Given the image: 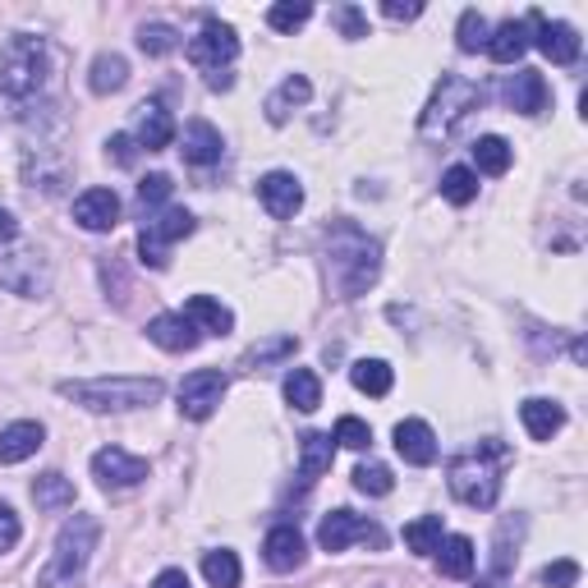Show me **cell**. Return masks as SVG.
Returning <instances> with one entry per match:
<instances>
[{
	"mask_svg": "<svg viewBox=\"0 0 588 588\" xmlns=\"http://www.w3.org/2000/svg\"><path fill=\"white\" fill-rule=\"evenodd\" d=\"M193 217L185 208H162L157 217H147L143 235H138V253H143V267L152 271H166L170 267V244L175 240H189L193 235Z\"/></svg>",
	"mask_w": 588,
	"mask_h": 588,
	"instance_id": "ba28073f",
	"label": "cell"
},
{
	"mask_svg": "<svg viewBox=\"0 0 588 588\" xmlns=\"http://www.w3.org/2000/svg\"><path fill=\"white\" fill-rule=\"evenodd\" d=\"M60 396L92 409V414H120V409H147L166 396L162 377H88V381H60Z\"/></svg>",
	"mask_w": 588,
	"mask_h": 588,
	"instance_id": "3957f363",
	"label": "cell"
},
{
	"mask_svg": "<svg viewBox=\"0 0 588 588\" xmlns=\"http://www.w3.org/2000/svg\"><path fill=\"white\" fill-rule=\"evenodd\" d=\"M147 341L170 350V354H189V350H198L202 336H198V326L185 313H157L147 322Z\"/></svg>",
	"mask_w": 588,
	"mask_h": 588,
	"instance_id": "e0dca14e",
	"label": "cell"
},
{
	"mask_svg": "<svg viewBox=\"0 0 588 588\" xmlns=\"http://www.w3.org/2000/svg\"><path fill=\"white\" fill-rule=\"evenodd\" d=\"M510 465V446L506 442H478L469 451H459L446 469L451 492L465 501L469 510H492L501 497V469Z\"/></svg>",
	"mask_w": 588,
	"mask_h": 588,
	"instance_id": "7a4b0ae2",
	"label": "cell"
},
{
	"mask_svg": "<svg viewBox=\"0 0 588 588\" xmlns=\"http://www.w3.org/2000/svg\"><path fill=\"white\" fill-rule=\"evenodd\" d=\"M442 539H446V533H442V515H419L414 524H404V547L414 552V556H432Z\"/></svg>",
	"mask_w": 588,
	"mask_h": 588,
	"instance_id": "d6a6232c",
	"label": "cell"
},
{
	"mask_svg": "<svg viewBox=\"0 0 588 588\" xmlns=\"http://www.w3.org/2000/svg\"><path fill=\"white\" fill-rule=\"evenodd\" d=\"M474 588H501V579H478Z\"/></svg>",
	"mask_w": 588,
	"mask_h": 588,
	"instance_id": "816d5d0a",
	"label": "cell"
},
{
	"mask_svg": "<svg viewBox=\"0 0 588 588\" xmlns=\"http://www.w3.org/2000/svg\"><path fill=\"white\" fill-rule=\"evenodd\" d=\"M225 373H217V368H198V373H189L185 381H180V414L185 419H193V423H202V419H212L217 414V404L225 400Z\"/></svg>",
	"mask_w": 588,
	"mask_h": 588,
	"instance_id": "30bf717a",
	"label": "cell"
},
{
	"mask_svg": "<svg viewBox=\"0 0 588 588\" xmlns=\"http://www.w3.org/2000/svg\"><path fill=\"white\" fill-rule=\"evenodd\" d=\"M318 543H322V552H345L350 543H373V547H381L387 539H381L377 524H368L364 515H354V510H331V515L318 524Z\"/></svg>",
	"mask_w": 588,
	"mask_h": 588,
	"instance_id": "8fae6325",
	"label": "cell"
},
{
	"mask_svg": "<svg viewBox=\"0 0 588 588\" xmlns=\"http://www.w3.org/2000/svg\"><path fill=\"white\" fill-rule=\"evenodd\" d=\"M510 157H515V152H510V143L497 138V134H488V138L474 143V166H478L482 175H506V170H510ZM478 170H474V175H478Z\"/></svg>",
	"mask_w": 588,
	"mask_h": 588,
	"instance_id": "836d02e7",
	"label": "cell"
},
{
	"mask_svg": "<svg viewBox=\"0 0 588 588\" xmlns=\"http://www.w3.org/2000/svg\"><path fill=\"white\" fill-rule=\"evenodd\" d=\"M295 345H299L295 336H271V341L253 345V350L244 354V368H263V364H276V359H290Z\"/></svg>",
	"mask_w": 588,
	"mask_h": 588,
	"instance_id": "f35d334b",
	"label": "cell"
},
{
	"mask_svg": "<svg viewBox=\"0 0 588 588\" xmlns=\"http://www.w3.org/2000/svg\"><path fill=\"white\" fill-rule=\"evenodd\" d=\"M124 84H130V60L115 56V51H101V56L92 60V74H88V88L97 97H107V92H120Z\"/></svg>",
	"mask_w": 588,
	"mask_h": 588,
	"instance_id": "f1b7e54d",
	"label": "cell"
},
{
	"mask_svg": "<svg viewBox=\"0 0 588 588\" xmlns=\"http://www.w3.org/2000/svg\"><path fill=\"white\" fill-rule=\"evenodd\" d=\"M309 19H313V5H303V0H299V5H295V0H280V5L267 10V23H271L276 33H295V29H303Z\"/></svg>",
	"mask_w": 588,
	"mask_h": 588,
	"instance_id": "74e56055",
	"label": "cell"
},
{
	"mask_svg": "<svg viewBox=\"0 0 588 588\" xmlns=\"http://www.w3.org/2000/svg\"><path fill=\"white\" fill-rule=\"evenodd\" d=\"M107 157H111L115 166H134V162H138V143H134L130 134H111V138H107Z\"/></svg>",
	"mask_w": 588,
	"mask_h": 588,
	"instance_id": "7dc6e473",
	"label": "cell"
},
{
	"mask_svg": "<svg viewBox=\"0 0 588 588\" xmlns=\"http://www.w3.org/2000/svg\"><path fill=\"white\" fill-rule=\"evenodd\" d=\"M19 539H23V524H19V515H14V506L0 501V556L14 552Z\"/></svg>",
	"mask_w": 588,
	"mask_h": 588,
	"instance_id": "bcb514c9",
	"label": "cell"
},
{
	"mask_svg": "<svg viewBox=\"0 0 588 588\" xmlns=\"http://www.w3.org/2000/svg\"><path fill=\"white\" fill-rule=\"evenodd\" d=\"M46 442V428L33 419H19L10 428H0V465H23L29 455H37Z\"/></svg>",
	"mask_w": 588,
	"mask_h": 588,
	"instance_id": "d6986e66",
	"label": "cell"
},
{
	"mask_svg": "<svg viewBox=\"0 0 588 588\" xmlns=\"http://www.w3.org/2000/svg\"><path fill=\"white\" fill-rule=\"evenodd\" d=\"M97 539H101V524L92 515L65 520V529L56 533V552H51V561L37 575V588H74L79 584L92 552H97Z\"/></svg>",
	"mask_w": 588,
	"mask_h": 588,
	"instance_id": "277c9868",
	"label": "cell"
},
{
	"mask_svg": "<svg viewBox=\"0 0 588 588\" xmlns=\"http://www.w3.org/2000/svg\"><path fill=\"white\" fill-rule=\"evenodd\" d=\"M478 101H482L478 84L459 79V74H442V84H437V92H432L428 111L419 115V134L423 138H451L455 124L465 120L469 111H478Z\"/></svg>",
	"mask_w": 588,
	"mask_h": 588,
	"instance_id": "52a82bcc",
	"label": "cell"
},
{
	"mask_svg": "<svg viewBox=\"0 0 588 588\" xmlns=\"http://www.w3.org/2000/svg\"><path fill=\"white\" fill-rule=\"evenodd\" d=\"M258 198H263V208H267L276 221H290V217L303 208V185L295 180L290 170H267L263 180H258Z\"/></svg>",
	"mask_w": 588,
	"mask_h": 588,
	"instance_id": "5bb4252c",
	"label": "cell"
},
{
	"mask_svg": "<svg viewBox=\"0 0 588 588\" xmlns=\"http://www.w3.org/2000/svg\"><path fill=\"white\" fill-rule=\"evenodd\" d=\"M488 19H482L478 10H465V14H459V29H455V42H459V51H469V56H474V51H482V46H488Z\"/></svg>",
	"mask_w": 588,
	"mask_h": 588,
	"instance_id": "8d00e7d4",
	"label": "cell"
},
{
	"mask_svg": "<svg viewBox=\"0 0 588 588\" xmlns=\"http://www.w3.org/2000/svg\"><path fill=\"white\" fill-rule=\"evenodd\" d=\"M442 198L455 202V208H469V202L478 198V175L469 166H451L442 175Z\"/></svg>",
	"mask_w": 588,
	"mask_h": 588,
	"instance_id": "d590c367",
	"label": "cell"
},
{
	"mask_svg": "<svg viewBox=\"0 0 588 588\" xmlns=\"http://www.w3.org/2000/svg\"><path fill=\"white\" fill-rule=\"evenodd\" d=\"M175 29L170 23H143L138 29V46H143V56H166V51H175Z\"/></svg>",
	"mask_w": 588,
	"mask_h": 588,
	"instance_id": "b9f144b4",
	"label": "cell"
},
{
	"mask_svg": "<svg viewBox=\"0 0 588 588\" xmlns=\"http://www.w3.org/2000/svg\"><path fill=\"white\" fill-rule=\"evenodd\" d=\"M0 286L23 299H42L51 295V267L37 248H10L0 253Z\"/></svg>",
	"mask_w": 588,
	"mask_h": 588,
	"instance_id": "9c48e42d",
	"label": "cell"
},
{
	"mask_svg": "<svg viewBox=\"0 0 588 588\" xmlns=\"http://www.w3.org/2000/svg\"><path fill=\"white\" fill-rule=\"evenodd\" d=\"M185 318L198 326V336H230V331H235V313H230L225 303H217L212 295H193L185 303Z\"/></svg>",
	"mask_w": 588,
	"mask_h": 588,
	"instance_id": "44dd1931",
	"label": "cell"
},
{
	"mask_svg": "<svg viewBox=\"0 0 588 588\" xmlns=\"http://www.w3.org/2000/svg\"><path fill=\"white\" fill-rule=\"evenodd\" d=\"M381 14L396 19V23H404V19H419L423 5H419V0H409V5H400V0H381Z\"/></svg>",
	"mask_w": 588,
	"mask_h": 588,
	"instance_id": "c3c4849f",
	"label": "cell"
},
{
	"mask_svg": "<svg viewBox=\"0 0 588 588\" xmlns=\"http://www.w3.org/2000/svg\"><path fill=\"white\" fill-rule=\"evenodd\" d=\"M396 451H400L404 465L428 469L432 459H437V432L423 419H404V423H396Z\"/></svg>",
	"mask_w": 588,
	"mask_h": 588,
	"instance_id": "2e32d148",
	"label": "cell"
},
{
	"mask_svg": "<svg viewBox=\"0 0 588 588\" xmlns=\"http://www.w3.org/2000/svg\"><path fill=\"white\" fill-rule=\"evenodd\" d=\"M354 488H359L364 497H387L396 488V478H391L387 465H359L354 469Z\"/></svg>",
	"mask_w": 588,
	"mask_h": 588,
	"instance_id": "ab89813d",
	"label": "cell"
},
{
	"mask_svg": "<svg viewBox=\"0 0 588 588\" xmlns=\"http://www.w3.org/2000/svg\"><path fill=\"white\" fill-rule=\"evenodd\" d=\"M432 556H437V566H442L446 579H469L474 566H478V552H474V543L465 539V533H451V539H442Z\"/></svg>",
	"mask_w": 588,
	"mask_h": 588,
	"instance_id": "484cf974",
	"label": "cell"
},
{
	"mask_svg": "<svg viewBox=\"0 0 588 588\" xmlns=\"http://www.w3.org/2000/svg\"><path fill=\"white\" fill-rule=\"evenodd\" d=\"M185 162L189 166H212V162H221V152H225V138H221V130L217 124H208V120H193V124H185Z\"/></svg>",
	"mask_w": 588,
	"mask_h": 588,
	"instance_id": "7402d4cb",
	"label": "cell"
},
{
	"mask_svg": "<svg viewBox=\"0 0 588 588\" xmlns=\"http://www.w3.org/2000/svg\"><path fill=\"white\" fill-rule=\"evenodd\" d=\"M506 101H510V111H520V115H543L547 111V79L539 69H515V79L506 84Z\"/></svg>",
	"mask_w": 588,
	"mask_h": 588,
	"instance_id": "ac0fdd59",
	"label": "cell"
},
{
	"mask_svg": "<svg viewBox=\"0 0 588 588\" xmlns=\"http://www.w3.org/2000/svg\"><path fill=\"white\" fill-rule=\"evenodd\" d=\"M33 501H37V510H69L74 506V482L51 469L33 482Z\"/></svg>",
	"mask_w": 588,
	"mask_h": 588,
	"instance_id": "1f68e13d",
	"label": "cell"
},
{
	"mask_svg": "<svg viewBox=\"0 0 588 588\" xmlns=\"http://www.w3.org/2000/svg\"><path fill=\"white\" fill-rule=\"evenodd\" d=\"M170 138H175L170 111L162 107V101H143V107H138V134H134V143L147 147V152H162V147H170Z\"/></svg>",
	"mask_w": 588,
	"mask_h": 588,
	"instance_id": "603a6c76",
	"label": "cell"
},
{
	"mask_svg": "<svg viewBox=\"0 0 588 588\" xmlns=\"http://www.w3.org/2000/svg\"><path fill=\"white\" fill-rule=\"evenodd\" d=\"M92 478L101 482V488H138V482L147 478V459L120 451V446H107L92 455Z\"/></svg>",
	"mask_w": 588,
	"mask_h": 588,
	"instance_id": "4fadbf2b",
	"label": "cell"
},
{
	"mask_svg": "<svg viewBox=\"0 0 588 588\" xmlns=\"http://www.w3.org/2000/svg\"><path fill=\"white\" fill-rule=\"evenodd\" d=\"M189 60L193 69L208 74V88L212 92H225L230 84H235V74H230V65L240 60V37L230 23L221 19H202L198 37H189Z\"/></svg>",
	"mask_w": 588,
	"mask_h": 588,
	"instance_id": "8992f818",
	"label": "cell"
},
{
	"mask_svg": "<svg viewBox=\"0 0 588 588\" xmlns=\"http://www.w3.org/2000/svg\"><path fill=\"white\" fill-rule=\"evenodd\" d=\"M326 271L341 299H359L381 271V244L368 240L359 225L336 221L326 230Z\"/></svg>",
	"mask_w": 588,
	"mask_h": 588,
	"instance_id": "6da1fadb",
	"label": "cell"
},
{
	"mask_svg": "<svg viewBox=\"0 0 588 588\" xmlns=\"http://www.w3.org/2000/svg\"><path fill=\"white\" fill-rule=\"evenodd\" d=\"M263 556H267V566L276 575H290L303 566V533L295 524H276L267 533V543H263Z\"/></svg>",
	"mask_w": 588,
	"mask_h": 588,
	"instance_id": "ffe728a7",
	"label": "cell"
},
{
	"mask_svg": "<svg viewBox=\"0 0 588 588\" xmlns=\"http://www.w3.org/2000/svg\"><path fill=\"white\" fill-rule=\"evenodd\" d=\"M74 221H79L84 230H92V235H107V230L120 225V198L115 189H88L74 198Z\"/></svg>",
	"mask_w": 588,
	"mask_h": 588,
	"instance_id": "9a60e30c",
	"label": "cell"
},
{
	"mask_svg": "<svg viewBox=\"0 0 588 588\" xmlns=\"http://www.w3.org/2000/svg\"><path fill=\"white\" fill-rule=\"evenodd\" d=\"M170 175H147V180H138V202H143V212L147 208H162V202L170 198Z\"/></svg>",
	"mask_w": 588,
	"mask_h": 588,
	"instance_id": "ee69618b",
	"label": "cell"
},
{
	"mask_svg": "<svg viewBox=\"0 0 588 588\" xmlns=\"http://www.w3.org/2000/svg\"><path fill=\"white\" fill-rule=\"evenodd\" d=\"M524 23H529V33H539L533 42H539V51L552 60V65H575L579 60V33L570 29V23H552V19H543L539 10H529L524 14Z\"/></svg>",
	"mask_w": 588,
	"mask_h": 588,
	"instance_id": "7c38bea8",
	"label": "cell"
},
{
	"mask_svg": "<svg viewBox=\"0 0 588 588\" xmlns=\"http://www.w3.org/2000/svg\"><path fill=\"white\" fill-rule=\"evenodd\" d=\"M331 459H336V442H331V432H309L303 446H299V478L318 482L331 469Z\"/></svg>",
	"mask_w": 588,
	"mask_h": 588,
	"instance_id": "4316f807",
	"label": "cell"
},
{
	"mask_svg": "<svg viewBox=\"0 0 588 588\" xmlns=\"http://www.w3.org/2000/svg\"><path fill=\"white\" fill-rule=\"evenodd\" d=\"M152 588H189V575L185 570H162L157 579H152Z\"/></svg>",
	"mask_w": 588,
	"mask_h": 588,
	"instance_id": "681fc988",
	"label": "cell"
},
{
	"mask_svg": "<svg viewBox=\"0 0 588 588\" xmlns=\"http://www.w3.org/2000/svg\"><path fill=\"white\" fill-rule=\"evenodd\" d=\"M46 69H51V56H46L42 37L14 33L5 46H0V92H5V97L29 101L33 92H42Z\"/></svg>",
	"mask_w": 588,
	"mask_h": 588,
	"instance_id": "5b68a950",
	"label": "cell"
},
{
	"mask_svg": "<svg viewBox=\"0 0 588 588\" xmlns=\"http://www.w3.org/2000/svg\"><path fill=\"white\" fill-rule=\"evenodd\" d=\"M336 446H345V451H368L373 446V428L364 423V419H354V414H345L341 423H336V437H331Z\"/></svg>",
	"mask_w": 588,
	"mask_h": 588,
	"instance_id": "60d3db41",
	"label": "cell"
},
{
	"mask_svg": "<svg viewBox=\"0 0 588 588\" xmlns=\"http://www.w3.org/2000/svg\"><path fill=\"white\" fill-rule=\"evenodd\" d=\"M14 240H19V221H14L5 208H0V248L14 244Z\"/></svg>",
	"mask_w": 588,
	"mask_h": 588,
	"instance_id": "f907efd6",
	"label": "cell"
},
{
	"mask_svg": "<svg viewBox=\"0 0 588 588\" xmlns=\"http://www.w3.org/2000/svg\"><path fill=\"white\" fill-rule=\"evenodd\" d=\"M202 575H208L212 588H240V579H244L240 556H235V552H225V547L202 556Z\"/></svg>",
	"mask_w": 588,
	"mask_h": 588,
	"instance_id": "e575fe53",
	"label": "cell"
},
{
	"mask_svg": "<svg viewBox=\"0 0 588 588\" xmlns=\"http://www.w3.org/2000/svg\"><path fill=\"white\" fill-rule=\"evenodd\" d=\"M520 419L529 428V437L533 442H552L561 428H566V409H561L556 400H543V396H533L520 404Z\"/></svg>",
	"mask_w": 588,
	"mask_h": 588,
	"instance_id": "cb8c5ba5",
	"label": "cell"
},
{
	"mask_svg": "<svg viewBox=\"0 0 588 588\" xmlns=\"http://www.w3.org/2000/svg\"><path fill=\"white\" fill-rule=\"evenodd\" d=\"M543 584H547V588H575V584H579V561H570V556L552 561V566L543 570Z\"/></svg>",
	"mask_w": 588,
	"mask_h": 588,
	"instance_id": "f6af8a7d",
	"label": "cell"
},
{
	"mask_svg": "<svg viewBox=\"0 0 588 588\" xmlns=\"http://www.w3.org/2000/svg\"><path fill=\"white\" fill-rule=\"evenodd\" d=\"M309 97H313V84L303 79V74H290V79L267 97V120H271V124H286V120H290V111H295V107H303Z\"/></svg>",
	"mask_w": 588,
	"mask_h": 588,
	"instance_id": "83f0119b",
	"label": "cell"
},
{
	"mask_svg": "<svg viewBox=\"0 0 588 588\" xmlns=\"http://www.w3.org/2000/svg\"><path fill=\"white\" fill-rule=\"evenodd\" d=\"M350 381H354V391H364V396H391V387H396V373H391V364H381V359H359L350 368Z\"/></svg>",
	"mask_w": 588,
	"mask_h": 588,
	"instance_id": "f546056e",
	"label": "cell"
},
{
	"mask_svg": "<svg viewBox=\"0 0 588 588\" xmlns=\"http://www.w3.org/2000/svg\"><path fill=\"white\" fill-rule=\"evenodd\" d=\"M488 56L497 60V65H515L524 51H529V23L524 19H506V23H497V29L488 33Z\"/></svg>",
	"mask_w": 588,
	"mask_h": 588,
	"instance_id": "d4e9b609",
	"label": "cell"
},
{
	"mask_svg": "<svg viewBox=\"0 0 588 588\" xmlns=\"http://www.w3.org/2000/svg\"><path fill=\"white\" fill-rule=\"evenodd\" d=\"M331 23H336V29L350 37V42H359V37H368V19L354 10V5H336L331 10Z\"/></svg>",
	"mask_w": 588,
	"mask_h": 588,
	"instance_id": "7bdbcfd3",
	"label": "cell"
},
{
	"mask_svg": "<svg viewBox=\"0 0 588 588\" xmlns=\"http://www.w3.org/2000/svg\"><path fill=\"white\" fill-rule=\"evenodd\" d=\"M286 400L299 409V414H313V409L322 404V381H318V373L290 368V377H286Z\"/></svg>",
	"mask_w": 588,
	"mask_h": 588,
	"instance_id": "4dcf8cb0",
	"label": "cell"
}]
</instances>
